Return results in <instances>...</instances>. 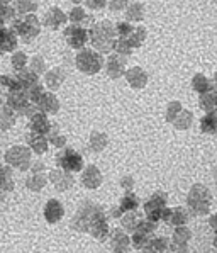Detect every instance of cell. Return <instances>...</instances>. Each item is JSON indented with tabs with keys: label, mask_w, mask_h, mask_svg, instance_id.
<instances>
[{
	"label": "cell",
	"mask_w": 217,
	"mask_h": 253,
	"mask_svg": "<svg viewBox=\"0 0 217 253\" xmlns=\"http://www.w3.org/2000/svg\"><path fill=\"white\" fill-rule=\"evenodd\" d=\"M31 129L33 133H37V134H46L49 131V123L44 116H36L33 119V124H31Z\"/></svg>",
	"instance_id": "9"
},
{
	"label": "cell",
	"mask_w": 217,
	"mask_h": 253,
	"mask_svg": "<svg viewBox=\"0 0 217 253\" xmlns=\"http://www.w3.org/2000/svg\"><path fill=\"white\" fill-rule=\"evenodd\" d=\"M151 236H153V235H146V233H141V231H134V235H133V247L138 248V250H143L146 245H149Z\"/></svg>",
	"instance_id": "11"
},
{
	"label": "cell",
	"mask_w": 217,
	"mask_h": 253,
	"mask_svg": "<svg viewBox=\"0 0 217 253\" xmlns=\"http://www.w3.org/2000/svg\"><path fill=\"white\" fill-rule=\"evenodd\" d=\"M112 248H114V252L117 253H126L129 250V238H127V235L121 229H115L114 233H112Z\"/></svg>",
	"instance_id": "7"
},
{
	"label": "cell",
	"mask_w": 217,
	"mask_h": 253,
	"mask_svg": "<svg viewBox=\"0 0 217 253\" xmlns=\"http://www.w3.org/2000/svg\"><path fill=\"white\" fill-rule=\"evenodd\" d=\"M216 236H217V226H216Z\"/></svg>",
	"instance_id": "18"
},
{
	"label": "cell",
	"mask_w": 217,
	"mask_h": 253,
	"mask_svg": "<svg viewBox=\"0 0 217 253\" xmlns=\"http://www.w3.org/2000/svg\"><path fill=\"white\" fill-rule=\"evenodd\" d=\"M12 189V178H10V172L5 167H0V190L9 192Z\"/></svg>",
	"instance_id": "12"
},
{
	"label": "cell",
	"mask_w": 217,
	"mask_h": 253,
	"mask_svg": "<svg viewBox=\"0 0 217 253\" xmlns=\"http://www.w3.org/2000/svg\"><path fill=\"white\" fill-rule=\"evenodd\" d=\"M214 245H216V248H217V236H216V241H214Z\"/></svg>",
	"instance_id": "17"
},
{
	"label": "cell",
	"mask_w": 217,
	"mask_h": 253,
	"mask_svg": "<svg viewBox=\"0 0 217 253\" xmlns=\"http://www.w3.org/2000/svg\"><path fill=\"white\" fill-rule=\"evenodd\" d=\"M27 143L33 148L36 153H44L46 148H48V141L44 139V134H37V133H31L27 138Z\"/></svg>",
	"instance_id": "8"
},
{
	"label": "cell",
	"mask_w": 217,
	"mask_h": 253,
	"mask_svg": "<svg viewBox=\"0 0 217 253\" xmlns=\"http://www.w3.org/2000/svg\"><path fill=\"white\" fill-rule=\"evenodd\" d=\"M7 162H9L10 165L19 167V169H26L24 163H29V151L22 146L10 148V151L7 153Z\"/></svg>",
	"instance_id": "5"
},
{
	"label": "cell",
	"mask_w": 217,
	"mask_h": 253,
	"mask_svg": "<svg viewBox=\"0 0 217 253\" xmlns=\"http://www.w3.org/2000/svg\"><path fill=\"white\" fill-rule=\"evenodd\" d=\"M136 217H138V216H136ZM136 217H134L133 211H129L126 217H122V226L126 228V229H129V231H134L136 226H138V223H139Z\"/></svg>",
	"instance_id": "15"
},
{
	"label": "cell",
	"mask_w": 217,
	"mask_h": 253,
	"mask_svg": "<svg viewBox=\"0 0 217 253\" xmlns=\"http://www.w3.org/2000/svg\"><path fill=\"white\" fill-rule=\"evenodd\" d=\"M73 228L78 231H88L99 240H106L108 236V223L107 217L99 206L92 202H85L78 214L73 219Z\"/></svg>",
	"instance_id": "1"
},
{
	"label": "cell",
	"mask_w": 217,
	"mask_h": 253,
	"mask_svg": "<svg viewBox=\"0 0 217 253\" xmlns=\"http://www.w3.org/2000/svg\"><path fill=\"white\" fill-rule=\"evenodd\" d=\"M212 226H217V214H216V216H214V219H212Z\"/></svg>",
	"instance_id": "16"
},
{
	"label": "cell",
	"mask_w": 217,
	"mask_h": 253,
	"mask_svg": "<svg viewBox=\"0 0 217 253\" xmlns=\"http://www.w3.org/2000/svg\"><path fill=\"white\" fill-rule=\"evenodd\" d=\"M139 204V199L134 196V194H126L121 201V212H129V211H136Z\"/></svg>",
	"instance_id": "10"
},
{
	"label": "cell",
	"mask_w": 217,
	"mask_h": 253,
	"mask_svg": "<svg viewBox=\"0 0 217 253\" xmlns=\"http://www.w3.org/2000/svg\"><path fill=\"white\" fill-rule=\"evenodd\" d=\"M63 206L60 204L58 201L51 199L46 204V209H44V217L48 223H58V221L63 217Z\"/></svg>",
	"instance_id": "6"
},
{
	"label": "cell",
	"mask_w": 217,
	"mask_h": 253,
	"mask_svg": "<svg viewBox=\"0 0 217 253\" xmlns=\"http://www.w3.org/2000/svg\"><path fill=\"white\" fill-rule=\"evenodd\" d=\"M76 63H78L80 70H83V72L95 73V72H99V70H100L102 58H100L99 54L94 53V51H83V53H80Z\"/></svg>",
	"instance_id": "4"
},
{
	"label": "cell",
	"mask_w": 217,
	"mask_h": 253,
	"mask_svg": "<svg viewBox=\"0 0 217 253\" xmlns=\"http://www.w3.org/2000/svg\"><path fill=\"white\" fill-rule=\"evenodd\" d=\"M56 162L67 172H80L83 169V158L75 150H72V148H67V150L61 151L56 157Z\"/></svg>",
	"instance_id": "2"
},
{
	"label": "cell",
	"mask_w": 217,
	"mask_h": 253,
	"mask_svg": "<svg viewBox=\"0 0 217 253\" xmlns=\"http://www.w3.org/2000/svg\"><path fill=\"white\" fill-rule=\"evenodd\" d=\"M202 131L204 133H211V134H214L217 131V121L214 119V116L212 114L205 116V118L202 119Z\"/></svg>",
	"instance_id": "14"
},
{
	"label": "cell",
	"mask_w": 217,
	"mask_h": 253,
	"mask_svg": "<svg viewBox=\"0 0 217 253\" xmlns=\"http://www.w3.org/2000/svg\"><path fill=\"white\" fill-rule=\"evenodd\" d=\"M146 214H148V219L156 223L158 219H161L163 212L166 209V196L165 194H154L151 199L145 204Z\"/></svg>",
	"instance_id": "3"
},
{
	"label": "cell",
	"mask_w": 217,
	"mask_h": 253,
	"mask_svg": "<svg viewBox=\"0 0 217 253\" xmlns=\"http://www.w3.org/2000/svg\"><path fill=\"white\" fill-rule=\"evenodd\" d=\"M187 221V214L183 212V209H172L170 211V217H168V223H172V224H181V223H185Z\"/></svg>",
	"instance_id": "13"
}]
</instances>
